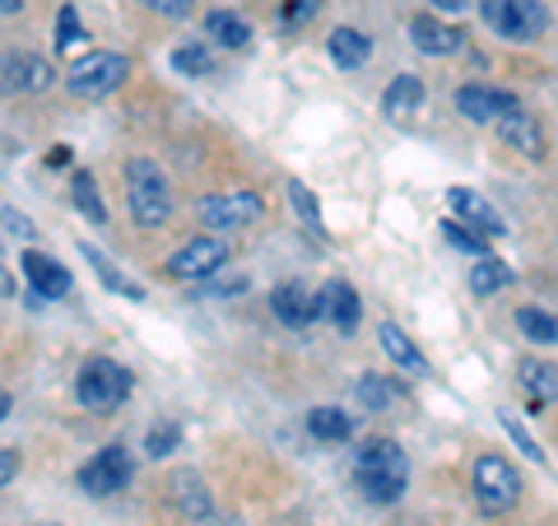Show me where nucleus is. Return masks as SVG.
<instances>
[{
  "label": "nucleus",
  "mask_w": 558,
  "mask_h": 526,
  "mask_svg": "<svg viewBox=\"0 0 558 526\" xmlns=\"http://www.w3.org/2000/svg\"><path fill=\"white\" fill-rule=\"evenodd\" d=\"M354 480L373 503H396L410 485V457L400 452V443H391V438H373V443H363L359 457H354Z\"/></svg>",
  "instance_id": "1"
},
{
  "label": "nucleus",
  "mask_w": 558,
  "mask_h": 526,
  "mask_svg": "<svg viewBox=\"0 0 558 526\" xmlns=\"http://www.w3.org/2000/svg\"><path fill=\"white\" fill-rule=\"evenodd\" d=\"M126 205L140 229H163L172 219V187L168 172L154 159H131L126 164Z\"/></svg>",
  "instance_id": "2"
},
{
  "label": "nucleus",
  "mask_w": 558,
  "mask_h": 526,
  "mask_svg": "<svg viewBox=\"0 0 558 526\" xmlns=\"http://www.w3.org/2000/svg\"><path fill=\"white\" fill-rule=\"evenodd\" d=\"M131 373L121 368L117 359H102L94 355L89 363L80 368V378H75V396H80V406L84 410H94V415H112L126 406V396H131Z\"/></svg>",
  "instance_id": "3"
},
{
  "label": "nucleus",
  "mask_w": 558,
  "mask_h": 526,
  "mask_svg": "<svg viewBox=\"0 0 558 526\" xmlns=\"http://www.w3.org/2000/svg\"><path fill=\"white\" fill-rule=\"evenodd\" d=\"M126 75H131V57H121V51H89V57H80L65 70V89L84 103H98L117 94Z\"/></svg>",
  "instance_id": "4"
},
{
  "label": "nucleus",
  "mask_w": 558,
  "mask_h": 526,
  "mask_svg": "<svg viewBox=\"0 0 558 526\" xmlns=\"http://www.w3.org/2000/svg\"><path fill=\"white\" fill-rule=\"evenodd\" d=\"M470 485H475V503L484 507L488 517H502V513H512V507L521 503V470L508 462V457H480L475 462V476H470Z\"/></svg>",
  "instance_id": "5"
},
{
  "label": "nucleus",
  "mask_w": 558,
  "mask_h": 526,
  "mask_svg": "<svg viewBox=\"0 0 558 526\" xmlns=\"http://www.w3.org/2000/svg\"><path fill=\"white\" fill-rule=\"evenodd\" d=\"M484 24L508 43H535L549 28V10L545 0H480Z\"/></svg>",
  "instance_id": "6"
},
{
  "label": "nucleus",
  "mask_w": 558,
  "mask_h": 526,
  "mask_svg": "<svg viewBox=\"0 0 558 526\" xmlns=\"http://www.w3.org/2000/svg\"><path fill=\"white\" fill-rule=\"evenodd\" d=\"M196 215H201L205 229L233 234V229H247V224H256L260 215H266V201H260L252 187H242V191H219V196H205V201L196 205Z\"/></svg>",
  "instance_id": "7"
},
{
  "label": "nucleus",
  "mask_w": 558,
  "mask_h": 526,
  "mask_svg": "<svg viewBox=\"0 0 558 526\" xmlns=\"http://www.w3.org/2000/svg\"><path fill=\"white\" fill-rule=\"evenodd\" d=\"M57 84V65L38 51H5L0 57V89L5 94H43Z\"/></svg>",
  "instance_id": "8"
},
{
  "label": "nucleus",
  "mask_w": 558,
  "mask_h": 526,
  "mask_svg": "<svg viewBox=\"0 0 558 526\" xmlns=\"http://www.w3.org/2000/svg\"><path fill=\"white\" fill-rule=\"evenodd\" d=\"M80 485H84V494H98V499L126 489L131 485V452H126V443H108L94 462H84L80 466Z\"/></svg>",
  "instance_id": "9"
},
{
  "label": "nucleus",
  "mask_w": 558,
  "mask_h": 526,
  "mask_svg": "<svg viewBox=\"0 0 558 526\" xmlns=\"http://www.w3.org/2000/svg\"><path fill=\"white\" fill-rule=\"evenodd\" d=\"M223 261H229V242H219V238H191L186 248H178L168 261H163V275L168 279H209Z\"/></svg>",
  "instance_id": "10"
},
{
  "label": "nucleus",
  "mask_w": 558,
  "mask_h": 526,
  "mask_svg": "<svg viewBox=\"0 0 558 526\" xmlns=\"http://www.w3.org/2000/svg\"><path fill=\"white\" fill-rule=\"evenodd\" d=\"M447 205H451V215H457V224H465L470 234H480V238H502V234H508L502 215L480 196V191L451 187V191H447Z\"/></svg>",
  "instance_id": "11"
},
{
  "label": "nucleus",
  "mask_w": 558,
  "mask_h": 526,
  "mask_svg": "<svg viewBox=\"0 0 558 526\" xmlns=\"http://www.w3.org/2000/svg\"><path fill=\"white\" fill-rule=\"evenodd\" d=\"M359 318H363V308H359L354 285H344V279H330L326 289H317V322H330L340 336H354Z\"/></svg>",
  "instance_id": "12"
},
{
  "label": "nucleus",
  "mask_w": 558,
  "mask_h": 526,
  "mask_svg": "<svg viewBox=\"0 0 558 526\" xmlns=\"http://www.w3.org/2000/svg\"><path fill=\"white\" fill-rule=\"evenodd\" d=\"M410 38H414L418 51H428V57H457V51L465 47V33L442 24V20H433V14H414Z\"/></svg>",
  "instance_id": "13"
},
{
  "label": "nucleus",
  "mask_w": 558,
  "mask_h": 526,
  "mask_svg": "<svg viewBox=\"0 0 558 526\" xmlns=\"http://www.w3.org/2000/svg\"><path fill=\"white\" fill-rule=\"evenodd\" d=\"M508 108H517V98L512 94H502V89H488V84H461L457 89V112L470 117V121H498Z\"/></svg>",
  "instance_id": "14"
},
{
  "label": "nucleus",
  "mask_w": 558,
  "mask_h": 526,
  "mask_svg": "<svg viewBox=\"0 0 558 526\" xmlns=\"http://www.w3.org/2000/svg\"><path fill=\"white\" fill-rule=\"evenodd\" d=\"M498 135L508 140L517 154H526V159H539V154H545V131H539V121L521 108V103L498 117Z\"/></svg>",
  "instance_id": "15"
},
{
  "label": "nucleus",
  "mask_w": 558,
  "mask_h": 526,
  "mask_svg": "<svg viewBox=\"0 0 558 526\" xmlns=\"http://www.w3.org/2000/svg\"><path fill=\"white\" fill-rule=\"evenodd\" d=\"M270 308H275V318L284 326H293V331L317 322V294L303 289V285H279L275 298H270Z\"/></svg>",
  "instance_id": "16"
},
{
  "label": "nucleus",
  "mask_w": 558,
  "mask_h": 526,
  "mask_svg": "<svg viewBox=\"0 0 558 526\" xmlns=\"http://www.w3.org/2000/svg\"><path fill=\"white\" fill-rule=\"evenodd\" d=\"M24 279L38 298H65L70 294V271L57 266V261L43 256V252H24Z\"/></svg>",
  "instance_id": "17"
},
{
  "label": "nucleus",
  "mask_w": 558,
  "mask_h": 526,
  "mask_svg": "<svg viewBox=\"0 0 558 526\" xmlns=\"http://www.w3.org/2000/svg\"><path fill=\"white\" fill-rule=\"evenodd\" d=\"M377 336H381V349H387V359L400 368V373H410V378H428V373H433L428 359L418 355V345H414L396 322H387V326L377 331Z\"/></svg>",
  "instance_id": "18"
},
{
  "label": "nucleus",
  "mask_w": 558,
  "mask_h": 526,
  "mask_svg": "<svg viewBox=\"0 0 558 526\" xmlns=\"http://www.w3.org/2000/svg\"><path fill=\"white\" fill-rule=\"evenodd\" d=\"M326 47H330V61H336L340 70H359V65H368V57H373V38L368 33H359V28H336L326 38Z\"/></svg>",
  "instance_id": "19"
},
{
  "label": "nucleus",
  "mask_w": 558,
  "mask_h": 526,
  "mask_svg": "<svg viewBox=\"0 0 558 526\" xmlns=\"http://www.w3.org/2000/svg\"><path fill=\"white\" fill-rule=\"evenodd\" d=\"M354 401L363 410H391V406H400L405 401V387L400 382H391V378H381V373H363L359 382H354Z\"/></svg>",
  "instance_id": "20"
},
{
  "label": "nucleus",
  "mask_w": 558,
  "mask_h": 526,
  "mask_svg": "<svg viewBox=\"0 0 558 526\" xmlns=\"http://www.w3.org/2000/svg\"><path fill=\"white\" fill-rule=\"evenodd\" d=\"M418 103H424V80H418V75H396L387 98H381V108H387V117L405 121V117L418 112Z\"/></svg>",
  "instance_id": "21"
},
{
  "label": "nucleus",
  "mask_w": 558,
  "mask_h": 526,
  "mask_svg": "<svg viewBox=\"0 0 558 526\" xmlns=\"http://www.w3.org/2000/svg\"><path fill=\"white\" fill-rule=\"evenodd\" d=\"M508 285H512V271L502 266L494 252L475 256V266H470V294H475V298H488V294H498V289H508Z\"/></svg>",
  "instance_id": "22"
},
{
  "label": "nucleus",
  "mask_w": 558,
  "mask_h": 526,
  "mask_svg": "<svg viewBox=\"0 0 558 526\" xmlns=\"http://www.w3.org/2000/svg\"><path fill=\"white\" fill-rule=\"evenodd\" d=\"M205 33H209V38H215L219 47H247V43H252L247 20H242V14H233V10H209V14H205Z\"/></svg>",
  "instance_id": "23"
},
{
  "label": "nucleus",
  "mask_w": 558,
  "mask_h": 526,
  "mask_svg": "<svg viewBox=\"0 0 558 526\" xmlns=\"http://www.w3.org/2000/svg\"><path fill=\"white\" fill-rule=\"evenodd\" d=\"M307 429L322 438V443H349L354 438V419H349L340 406H317L307 415Z\"/></svg>",
  "instance_id": "24"
},
{
  "label": "nucleus",
  "mask_w": 558,
  "mask_h": 526,
  "mask_svg": "<svg viewBox=\"0 0 558 526\" xmlns=\"http://www.w3.org/2000/svg\"><path fill=\"white\" fill-rule=\"evenodd\" d=\"M70 196H75V205H80L94 224H108V205H102V196H98L94 172H75V178H70Z\"/></svg>",
  "instance_id": "25"
},
{
  "label": "nucleus",
  "mask_w": 558,
  "mask_h": 526,
  "mask_svg": "<svg viewBox=\"0 0 558 526\" xmlns=\"http://www.w3.org/2000/svg\"><path fill=\"white\" fill-rule=\"evenodd\" d=\"M80 252H84V261H94V271L102 275V285H108V289H117V294H126V298H145V289H140L135 285V279H126V275H121L117 266H112V261L108 256H102V252H94L89 248V242H80Z\"/></svg>",
  "instance_id": "26"
},
{
  "label": "nucleus",
  "mask_w": 558,
  "mask_h": 526,
  "mask_svg": "<svg viewBox=\"0 0 558 526\" xmlns=\"http://www.w3.org/2000/svg\"><path fill=\"white\" fill-rule=\"evenodd\" d=\"M517 331H521V336H526L531 345H554V340H558L554 318H549V312H539V308H521V312H517Z\"/></svg>",
  "instance_id": "27"
},
{
  "label": "nucleus",
  "mask_w": 558,
  "mask_h": 526,
  "mask_svg": "<svg viewBox=\"0 0 558 526\" xmlns=\"http://www.w3.org/2000/svg\"><path fill=\"white\" fill-rule=\"evenodd\" d=\"M172 494H178V503L186 507L191 517H205L209 513V494H205V485H201L196 470H182V476L172 480Z\"/></svg>",
  "instance_id": "28"
},
{
  "label": "nucleus",
  "mask_w": 558,
  "mask_h": 526,
  "mask_svg": "<svg viewBox=\"0 0 558 526\" xmlns=\"http://www.w3.org/2000/svg\"><path fill=\"white\" fill-rule=\"evenodd\" d=\"M172 70H178V75L201 80V75H209V70H215V57L205 51V43H186V47L172 51Z\"/></svg>",
  "instance_id": "29"
},
{
  "label": "nucleus",
  "mask_w": 558,
  "mask_h": 526,
  "mask_svg": "<svg viewBox=\"0 0 558 526\" xmlns=\"http://www.w3.org/2000/svg\"><path fill=\"white\" fill-rule=\"evenodd\" d=\"M289 201H293V210H299V219L307 224V229H312V234H322V210H317L312 191H307L299 178H289Z\"/></svg>",
  "instance_id": "30"
},
{
  "label": "nucleus",
  "mask_w": 558,
  "mask_h": 526,
  "mask_svg": "<svg viewBox=\"0 0 558 526\" xmlns=\"http://www.w3.org/2000/svg\"><path fill=\"white\" fill-rule=\"evenodd\" d=\"M521 382L539 396V401H554V368L549 363H535V359H526L521 363Z\"/></svg>",
  "instance_id": "31"
},
{
  "label": "nucleus",
  "mask_w": 558,
  "mask_h": 526,
  "mask_svg": "<svg viewBox=\"0 0 558 526\" xmlns=\"http://www.w3.org/2000/svg\"><path fill=\"white\" fill-rule=\"evenodd\" d=\"M442 234H447L451 248H461V252H470V256H484V252H488V238H480V234L461 229L457 219H442Z\"/></svg>",
  "instance_id": "32"
},
{
  "label": "nucleus",
  "mask_w": 558,
  "mask_h": 526,
  "mask_svg": "<svg viewBox=\"0 0 558 526\" xmlns=\"http://www.w3.org/2000/svg\"><path fill=\"white\" fill-rule=\"evenodd\" d=\"M178 438H182V433H178V425H154V429H149V438H145V452H149L154 462H163L168 452L178 447Z\"/></svg>",
  "instance_id": "33"
},
{
  "label": "nucleus",
  "mask_w": 558,
  "mask_h": 526,
  "mask_svg": "<svg viewBox=\"0 0 558 526\" xmlns=\"http://www.w3.org/2000/svg\"><path fill=\"white\" fill-rule=\"evenodd\" d=\"M498 419H502V429H508V433H512V443H517L521 452H526V457H531V462H539V466H545V447H539V443H535V438H531L526 429H521V419H517V415H498Z\"/></svg>",
  "instance_id": "34"
},
{
  "label": "nucleus",
  "mask_w": 558,
  "mask_h": 526,
  "mask_svg": "<svg viewBox=\"0 0 558 526\" xmlns=\"http://www.w3.org/2000/svg\"><path fill=\"white\" fill-rule=\"evenodd\" d=\"M317 10H322V0H284V5H279V24H284V28H299V24H307Z\"/></svg>",
  "instance_id": "35"
},
{
  "label": "nucleus",
  "mask_w": 558,
  "mask_h": 526,
  "mask_svg": "<svg viewBox=\"0 0 558 526\" xmlns=\"http://www.w3.org/2000/svg\"><path fill=\"white\" fill-rule=\"evenodd\" d=\"M80 38H84V28H80V14H75V5H61V20H57V51L75 47Z\"/></svg>",
  "instance_id": "36"
},
{
  "label": "nucleus",
  "mask_w": 558,
  "mask_h": 526,
  "mask_svg": "<svg viewBox=\"0 0 558 526\" xmlns=\"http://www.w3.org/2000/svg\"><path fill=\"white\" fill-rule=\"evenodd\" d=\"M145 10L163 14V20H186V14L196 10V0H145Z\"/></svg>",
  "instance_id": "37"
},
{
  "label": "nucleus",
  "mask_w": 558,
  "mask_h": 526,
  "mask_svg": "<svg viewBox=\"0 0 558 526\" xmlns=\"http://www.w3.org/2000/svg\"><path fill=\"white\" fill-rule=\"evenodd\" d=\"M14 470H20V452L0 447V489H5V485L14 480Z\"/></svg>",
  "instance_id": "38"
},
{
  "label": "nucleus",
  "mask_w": 558,
  "mask_h": 526,
  "mask_svg": "<svg viewBox=\"0 0 558 526\" xmlns=\"http://www.w3.org/2000/svg\"><path fill=\"white\" fill-rule=\"evenodd\" d=\"M0 219L10 224V234H14V238H24V242L33 238V224H28L24 215H14V210H0Z\"/></svg>",
  "instance_id": "39"
},
{
  "label": "nucleus",
  "mask_w": 558,
  "mask_h": 526,
  "mask_svg": "<svg viewBox=\"0 0 558 526\" xmlns=\"http://www.w3.org/2000/svg\"><path fill=\"white\" fill-rule=\"evenodd\" d=\"M247 289V279H223V285H209L205 294H215V298H223V294H242Z\"/></svg>",
  "instance_id": "40"
},
{
  "label": "nucleus",
  "mask_w": 558,
  "mask_h": 526,
  "mask_svg": "<svg viewBox=\"0 0 558 526\" xmlns=\"http://www.w3.org/2000/svg\"><path fill=\"white\" fill-rule=\"evenodd\" d=\"M75 154H70V145H57V150H47V168H65Z\"/></svg>",
  "instance_id": "41"
},
{
  "label": "nucleus",
  "mask_w": 558,
  "mask_h": 526,
  "mask_svg": "<svg viewBox=\"0 0 558 526\" xmlns=\"http://www.w3.org/2000/svg\"><path fill=\"white\" fill-rule=\"evenodd\" d=\"M14 294V275L5 271V266H0V298H10Z\"/></svg>",
  "instance_id": "42"
},
{
  "label": "nucleus",
  "mask_w": 558,
  "mask_h": 526,
  "mask_svg": "<svg viewBox=\"0 0 558 526\" xmlns=\"http://www.w3.org/2000/svg\"><path fill=\"white\" fill-rule=\"evenodd\" d=\"M196 526H229V517H209L205 513V517H196Z\"/></svg>",
  "instance_id": "43"
},
{
  "label": "nucleus",
  "mask_w": 558,
  "mask_h": 526,
  "mask_svg": "<svg viewBox=\"0 0 558 526\" xmlns=\"http://www.w3.org/2000/svg\"><path fill=\"white\" fill-rule=\"evenodd\" d=\"M20 5H24V0H0V14H14Z\"/></svg>",
  "instance_id": "44"
},
{
  "label": "nucleus",
  "mask_w": 558,
  "mask_h": 526,
  "mask_svg": "<svg viewBox=\"0 0 558 526\" xmlns=\"http://www.w3.org/2000/svg\"><path fill=\"white\" fill-rule=\"evenodd\" d=\"M5 415H10V396H5V392H0V419H5Z\"/></svg>",
  "instance_id": "45"
},
{
  "label": "nucleus",
  "mask_w": 558,
  "mask_h": 526,
  "mask_svg": "<svg viewBox=\"0 0 558 526\" xmlns=\"http://www.w3.org/2000/svg\"><path fill=\"white\" fill-rule=\"evenodd\" d=\"M438 5H447V10H461V5H465V0H438Z\"/></svg>",
  "instance_id": "46"
},
{
  "label": "nucleus",
  "mask_w": 558,
  "mask_h": 526,
  "mask_svg": "<svg viewBox=\"0 0 558 526\" xmlns=\"http://www.w3.org/2000/svg\"><path fill=\"white\" fill-rule=\"evenodd\" d=\"M47 526H57V522H47Z\"/></svg>",
  "instance_id": "47"
}]
</instances>
